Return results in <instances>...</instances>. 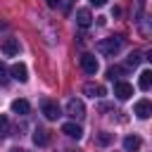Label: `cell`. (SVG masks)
Instances as JSON below:
<instances>
[{
  "mask_svg": "<svg viewBox=\"0 0 152 152\" xmlns=\"http://www.w3.org/2000/svg\"><path fill=\"white\" fill-rule=\"evenodd\" d=\"M5 135H10V119L5 114H0V138H5Z\"/></svg>",
  "mask_w": 152,
  "mask_h": 152,
  "instance_id": "cell-16",
  "label": "cell"
},
{
  "mask_svg": "<svg viewBox=\"0 0 152 152\" xmlns=\"http://www.w3.org/2000/svg\"><path fill=\"white\" fill-rule=\"evenodd\" d=\"M81 69H83L86 74L95 76V74H97V69H100V62L95 59V55H90V52H83V55H81Z\"/></svg>",
  "mask_w": 152,
  "mask_h": 152,
  "instance_id": "cell-2",
  "label": "cell"
},
{
  "mask_svg": "<svg viewBox=\"0 0 152 152\" xmlns=\"http://www.w3.org/2000/svg\"><path fill=\"white\" fill-rule=\"evenodd\" d=\"M45 2H48V7H59L62 0H45Z\"/></svg>",
  "mask_w": 152,
  "mask_h": 152,
  "instance_id": "cell-21",
  "label": "cell"
},
{
  "mask_svg": "<svg viewBox=\"0 0 152 152\" xmlns=\"http://www.w3.org/2000/svg\"><path fill=\"white\" fill-rule=\"evenodd\" d=\"M150 114H152L150 100H138V102H135V116H138V119H150Z\"/></svg>",
  "mask_w": 152,
  "mask_h": 152,
  "instance_id": "cell-8",
  "label": "cell"
},
{
  "mask_svg": "<svg viewBox=\"0 0 152 152\" xmlns=\"http://www.w3.org/2000/svg\"><path fill=\"white\" fill-rule=\"evenodd\" d=\"M66 114H69L71 119H83V116H86V107H83V102L76 100V97H71V100L66 102Z\"/></svg>",
  "mask_w": 152,
  "mask_h": 152,
  "instance_id": "cell-3",
  "label": "cell"
},
{
  "mask_svg": "<svg viewBox=\"0 0 152 152\" xmlns=\"http://www.w3.org/2000/svg\"><path fill=\"white\" fill-rule=\"evenodd\" d=\"M40 109H43L45 119H50V121H55V119L59 116V104H57V102H52V100H43Z\"/></svg>",
  "mask_w": 152,
  "mask_h": 152,
  "instance_id": "cell-7",
  "label": "cell"
},
{
  "mask_svg": "<svg viewBox=\"0 0 152 152\" xmlns=\"http://www.w3.org/2000/svg\"><path fill=\"white\" fill-rule=\"evenodd\" d=\"M140 145H142V140H140L138 135H126V138H124V150H126V152H138Z\"/></svg>",
  "mask_w": 152,
  "mask_h": 152,
  "instance_id": "cell-12",
  "label": "cell"
},
{
  "mask_svg": "<svg viewBox=\"0 0 152 152\" xmlns=\"http://www.w3.org/2000/svg\"><path fill=\"white\" fill-rule=\"evenodd\" d=\"M0 52L7 57L19 55V40L17 38H0Z\"/></svg>",
  "mask_w": 152,
  "mask_h": 152,
  "instance_id": "cell-4",
  "label": "cell"
},
{
  "mask_svg": "<svg viewBox=\"0 0 152 152\" xmlns=\"http://www.w3.org/2000/svg\"><path fill=\"white\" fill-rule=\"evenodd\" d=\"M10 74H12V78H14V81H19V83H26V81H28V69H26V64H24V62L12 64Z\"/></svg>",
  "mask_w": 152,
  "mask_h": 152,
  "instance_id": "cell-5",
  "label": "cell"
},
{
  "mask_svg": "<svg viewBox=\"0 0 152 152\" xmlns=\"http://www.w3.org/2000/svg\"><path fill=\"white\" fill-rule=\"evenodd\" d=\"M83 93L90 95V97H102V95H104V88L97 86V83H86V86H83Z\"/></svg>",
  "mask_w": 152,
  "mask_h": 152,
  "instance_id": "cell-14",
  "label": "cell"
},
{
  "mask_svg": "<svg viewBox=\"0 0 152 152\" xmlns=\"http://www.w3.org/2000/svg\"><path fill=\"white\" fill-rule=\"evenodd\" d=\"M138 86H140V90H145V93L152 88V71H150V69H145V71L140 74V78H138Z\"/></svg>",
  "mask_w": 152,
  "mask_h": 152,
  "instance_id": "cell-13",
  "label": "cell"
},
{
  "mask_svg": "<svg viewBox=\"0 0 152 152\" xmlns=\"http://www.w3.org/2000/svg\"><path fill=\"white\" fill-rule=\"evenodd\" d=\"M114 95H116L119 100H128V97L133 95V86L126 83V81H114Z\"/></svg>",
  "mask_w": 152,
  "mask_h": 152,
  "instance_id": "cell-6",
  "label": "cell"
},
{
  "mask_svg": "<svg viewBox=\"0 0 152 152\" xmlns=\"http://www.w3.org/2000/svg\"><path fill=\"white\" fill-rule=\"evenodd\" d=\"M10 83V69L0 62V86H7Z\"/></svg>",
  "mask_w": 152,
  "mask_h": 152,
  "instance_id": "cell-17",
  "label": "cell"
},
{
  "mask_svg": "<svg viewBox=\"0 0 152 152\" xmlns=\"http://www.w3.org/2000/svg\"><path fill=\"white\" fill-rule=\"evenodd\" d=\"M12 112L19 114V116H24V114L31 112V104H28L26 100H14V102H12Z\"/></svg>",
  "mask_w": 152,
  "mask_h": 152,
  "instance_id": "cell-15",
  "label": "cell"
},
{
  "mask_svg": "<svg viewBox=\"0 0 152 152\" xmlns=\"http://www.w3.org/2000/svg\"><path fill=\"white\" fill-rule=\"evenodd\" d=\"M121 45H124V40L116 38V36H112V38H102V40L97 43V52H102V55H116V52L121 50Z\"/></svg>",
  "mask_w": 152,
  "mask_h": 152,
  "instance_id": "cell-1",
  "label": "cell"
},
{
  "mask_svg": "<svg viewBox=\"0 0 152 152\" xmlns=\"http://www.w3.org/2000/svg\"><path fill=\"white\" fill-rule=\"evenodd\" d=\"M107 0H90V5H95V7H102Z\"/></svg>",
  "mask_w": 152,
  "mask_h": 152,
  "instance_id": "cell-22",
  "label": "cell"
},
{
  "mask_svg": "<svg viewBox=\"0 0 152 152\" xmlns=\"http://www.w3.org/2000/svg\"><path fill=\"white\" fill-rule=\"evenodd\" d=\"M62 133H64V135H69V138H74V140H81V135H83V128H81L78 124L69 121V124H64V126H62Z\"/></svg>",
  "mask_w": 152,
  "mask_h": 152,
  "instance_id": "cell-9",
  "label": "cell"
},
{
  "mask_svg": "<svg viewBox=\"0 0 152 152\" xmlns=\"http://www.w3.org/2000/svg\"><path fill=\"white\" fill-rule=\"evenodd\" d=\"M33 142H36L38 147L48 145V142H50V133H48L45 128H40V126H38V128H33Z\"/></svg>",
  "mask_w": 152,
  "mask_h": 152,
  "instance_id": "cell-11",
  "label": "cell"
},
{
  "mask_svg": "<svg viewBox=\"0 0 152 152\" xmlns=\"http://www.w3.org/2000/svg\"><path fill=\"white\" fill-rule=\"evenodd\" d=\"M76 24H78L81 28H88V26L93 24V14H90V10H78V12H76Z\"/></svg>",
  "mask_w": 152,
  "mask_h": 152,
  "instance_id": "cell-10",
  "label": "cell"
},
{
  "mask_svg": "<svg viewBox=\"0 0 152 152\" xmlns=\"http://www.w3.org/2000/svg\"><path fill=\"white\" fill-rule=\"evenodd\" d=\"M121 66H109V71H107V78L109 81H119V76H121Z\"/></svg>",
  "mask_w": 152,
  "mask_h": 152,
  "instance_id": "cell-18",
  "label": "cell"
},
{
  "mask_svg": "<svg viewBox=\"0 0 152 152\" xmlns=\"http://www.w3.org/2000/svg\"><path fill=\"white\" fill-rule=\"evenodd\" d=\"M10 152H26V150H24V147H12Z\"/></svg>",
  "mask_w": 152,
  "mask_h": 152,
  "instance_id": "cell-23",
  "label": "cell"
},
{
  "mask_svg": "<svg viewBox=\"0 0 152 152\" xmlns=\"http://www.w3.org/2000/svg\"><path fill=\"white\" fill-rule=\"evenodd\" d=\"M140 62H142V57H140V55H138V52H133V55H131V57H128V66H138V64H140Z\"/></svg>",
  "mask_w": 152,
  "mask_h": 152,
  "instance_id": "cell-20",
  "label": "cell"
},
{
  "mask_svg": "<svg viewBox=\"0 0 152 152\" xmlns=\"http://www.w3.org/2000/svg\"><path fill=\"white\" fill-rule=\"evenodd\" d=\"M109 142H112V133H100V135H97V145L104 147V145H109Z\"/></svg>",
  "mask_w": 152,
  "mask_h": 152,
  "instance_id": "cell-19",
  "label": "cell"
}]
</instances>
